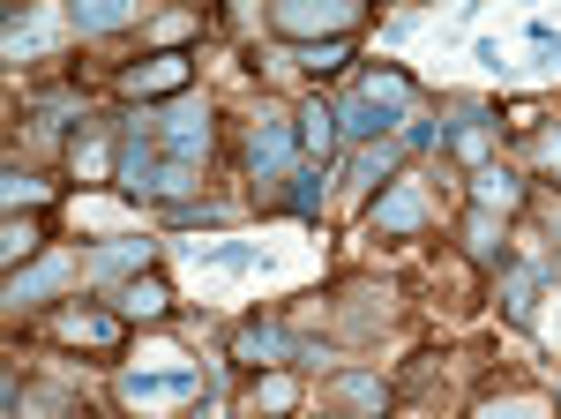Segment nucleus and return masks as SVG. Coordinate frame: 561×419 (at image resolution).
I'll list each match as a JSON object with an SVG mask.
<instances>
[{
	"mask_svg": "<svg viewBox=\"0 0 561 419\" xmlns=\"http://www.w3.org/2000/svg\"><path fill=\"white\" fill-rule=\"evenodd\" d=\"M142 8H128V0H76V31H128Z\"/></svg>",
	"mask_w": 561,
	"mask_h": 419,
	"instance_id": "nucleus-16",
	"label": "nucleus"
},
{
	"mask_svg": "<svg viewBox=\"0 0 561 419\" xmlns=\"http://www.w3.org/2000/svg\"><path fill=\"white\" fill-rule=\"evenodd\" d=\"M367 217H375V233H397V240L420 233V225H427V195H420V180H397L389 195H375Z\"/></svg>",
	"mask_w": 561,
	"mask_h": 419,
	"instance_id": "nucleus-8",
	"label": "nucleus"
},
{
	"mask_svg": "<svg viewBox=\"0 0 561 419\" xmlns=\"http://www.w3.org/2000/svg\"><path fill=\"white\" fill-rule=\"evenodd\" d=\"M60 344H90V352H113L121 337H128V315L121 307H68L60 322H53Z\"/></svg>",
	"mask_w": 561,
	"mask_h": 419,
	"instance_id": "nucleus-5",
	"label": "nucleus"
},
{
	"mask_svg": "<svg viewBox=\"0 0 561 419\" xmlns=\"http://www.w3.org/2000/svg\"><path fill=\"white\" fill-rule=\"evenodd\" d=\"M195 262H210V270H262V248H248V240H217V248H195Z\"/></svg>",
	"mask_w": 561,
	"mask_h": 419,
	"instance_id": "nucleus-18",
	"label": "nucleus"
},
{
	"mask_svg": "<svg viewBox=\"0 0 561 419\" xmlns=\"http://www.w3.org/2000/svg\"><path fill=\"white\" fill-rule=\"evenodd\" d=\"M158 135H165V150H173V158L195 166V158L210 150V105H203V98H173V105L158 113Z\"/></svg>",
	"mask_w": 561,
	"mask_h": 419,
	"instance_id": "nucleus-4",
	"label": "nucleus"
},
{
	"mask_svg": "<svg viewBox=\"0 0 561 419\" xmlns=\"http://www.w3.org/2000/svg\"><path fill=\"white\" fill-rule=\"evenodd\" d=\"M203 389V375L195 367H165V375H121V405H173V397H195Z\"/></svg>",
	"mask_w": 561,
	"mask_h": 419,
	"instance_id": "nucleus-7",
	"label": "nucleus"
},
{
	"mask_svg": "<svg viewBox=\"0 0 561 419\" xmlns=\"http://www.w3.org/2000/svg\"><path fill=\"white\" fill-rule=\"evenodd\" d=\"M150 254H158V240H105L83 254V270L90 278H128V270H150Z\"/></svg>",
	"mask_w": 561,
	"mask_h": 419,
	"instance_id": "nucleus-10",
	"label": "nucleus"
},
{
	"mask_svg": "<svg viewBox=\"0 0 561 419\" xmlns=\"http://www.w3.org/2000/svg\"><path fill=\"white\" fill-rule=\"evenodd\" d=\"M31 248H38V225H31V217H8V240H0V254L23 270V254H31Z\"/></svg>",
	"mask_w": 561,
	"mask_h": 419,
	"instance_id": "nucleus-25",
	"label": "nucleus"
},
{
	"mask_svg": "<svg viewBox=\"0 0 561 419\" xmlns=\"http://www.w3.org/2000/svg\"><path fill=\"white\" fill-rule=\"evenodd\" d=\"M142 127H158V113H128V135H121V158H113V180L128 188V195H150L158 203V172H165V158L142 143Z\"/></svg>",
	"mask_w": 561,
	"mask_h": 419,
	"instance_id": "nucleus-2",
	"label": "nucleus"
},
{
	"mask_svg": "<svg viewBox=\"0 0 561 419\" xmlns=\"http://www.w3.org/2000/svg\"><path fill=\"white\" fill-rule=\"evenodd\" d=\"M293 397H300V389H293V375H277V367L255 382V405H262V412H293Z\"/></svg>",
	"mask_w": 561,
	"mask_h": 419,
	"instance_id": "nucleus-24",
	"label": "nucleus"
},
{
	"mask_svg": "<svg viewBox=\"0 0 561 419\" xmlns=\"http://www.w3.org/2000/svg\"><path fill=\"white\" fill-rule=\"evenodd\" d=\"M293 60H300V68H314V76H330V68H345V60H352V45H345V38H330V45H300Z\"/></svg>",
	"mask_w": 561,
	"mask_h": 419,
	"instance_id": "nucleus-23",
	"label": "nucleus"
},
{
	"mask_svg": "<svg viewBox=\"0 0 561 419\" xmlns=\"http://www.w3.org/2000/svg\"><path fill=\"white\" fill-rule=\"evenodd\" d=\"M531 315H539V278L531 270H510V322L531 330Z\"/></svg>",
	"mask_w": 561,
	"mask_h": 419,
	"instance_id": "nucleus-20",
	"label": "nucleus"
},
{
	"mask_svg": "<svg viewBox=\"0 0 561 419\" xmlns=\"http://www.w3.org/2000/svg\"><path fill=\"white\" fill-rule=\"evenodd\" d=\"M68 278H76V262H60V254H53V262H38V270H15V278H8V299H15V307H31V299L60 293Z\"/></svg>",
	"mask_w": 561,
	"mask_h": 419,
	"instance_id": "nucleus-12",
	"label": "nucleus"
},
{
	"mask_svg": "<svg viewBox=\"0 0 561 419\" xmlns=\"http://www.w3.org/2000/svg\"><path fill=\"white\" fill-rule=\"evenodd\" d=\"M389 166H397V143H367V150L352 158V172H359V180H382Z\"/></svg>",
	"mask_w": 561,
	"mask_h": 419,
	"instance_id": "nucleus-26",
	"label": "nucleus"
},
{
	"mask_svg": "<svg viewBox=\"0 0 561 419\" xmlns=\"http://www.w3.org/2000/svg\"><path fill=\"white\" fill-rule=\"evenodd\" d=\"M465 248H472V262H502V225H494V210H472V217H465Z\"/></svg>",
	"mask_w": 561,
	"mask_h": 419,
	"instance_id": "nucleus-17",
	"label": "nucleus"
},
{
	"mask_svg": "<svg viewBox=\"0 0 561 419\" xmlns=\"http://www.w3.org/2000/svg\"><path fill=\"white\" fill-rule=\"evenodd\" d=\"M285 203L300 210V217H322V203H330V180H322V172H300V180H293V195H285Z\"/></svg>",
	"mask_w": 561,
	"mask_h": 419,
	"instance_id": "nucleus-21",
	"label": "nucleus"
},
{
	"mask_svg": "<svg viewBox=\"0 0 561 419\" xmlns=\"http://www.w3.org/2000/svg\"><path fill=\"white\" fill-rule=\"evenodd\" d=\"M352 23H359L352 0H277V8H270V31H277V38L330 45V38H352Z\"/></svg>",
	"mask_w": 561,
	"mask_h": 419,
	"instance_id": "nucleus-1",
	"label": "nucleus"
},
{
	"mask_svg": "<svg viewBox=\"0 0 561 419\" xmlns=\"http://www.w3.org/2000/svg\"><path fill=\"white\" fill-rule=\"evenodd\" d=\"M524 203V180L502 166H479L472 172V210H517Z\"/></svg>",
	"mask_w": 561,
	"mask_h": 419,
	"instance_id": "nucleus-13",
	"label": "nucleus"
},
{
	"mask_svg": "<svg viewBox=\"0 0 561 419\" xmlns=\"http://www.w3.org/2000/svg\"><path fill=\"white\" fill-rule=\"evenodd\" d=\"M539 158H547V166L561 172V127H547V135H539Z\"/></svg>",
	"mask_w": 561,
	"mask_h": 419,
	"instance_id": "nucleus-30",
	"label": "nucleus"
},
{
	"mask_svg": "<svg viewBox=\"0 0 561 419\" xmlns=\"http://www.w3.org/2000/svg\"><path fill=\"white\" fill-rule=\"evenodd\" d=\"M337 397H345L352 412H382V405H389V389L375 375H337Z\"/></svg>",
	"mask_w": 561,
	"mask_h": 419,
	"instance_id": "nucleus-19",
	"label": "nucleus"
},
{
	"mask_svg": "<svg viewBox=\"0 0 561 419\" xmlns=\"http://www.w3.org/2000/svg\"><path fill=\"white\" fill-rule=\"evenodd\" d=\"M300 344L285 337V322H248V330L232 337V360H248V367H277V360H293Z\"/></svg>",
	"mask_w": 561,
	"mask_h": 419,
	"instance_id": "nucleus-9",
	"label": "nucleus"
},
{
	"mask_svg": "<svg viewBox=\"0 0 561 419\" xmlns=\"http://www.w3.org/2000/svg\"><path fill=\"white\" fill-rule=\"evenodd\" d=\"M113 307H121L128 322H165V315H173V293H165L158 278H128V285L113 293Z\"/></svg>",
	"mask_w": 561,
	"mask_h": 419,
	"instance_id": "nucleus-11",
	"label": "nucleus"
},
{
	"mask_svg": "<svg viewBox=\"0 0 561 419\" xmlns=\"http://www.w3.org/2000/svg\"><path fill=\"white\" fill-rule=\"evenodd\" d=\"M337 135H345V127H337V105H307V113H300V150H307V158H330Z\"/></svg>",
	"mask_w": 561,
	"mask_h": 419,
	"instance_id": "nucleus-14",
	"label": "nucleus"
},
{
	"mask_svg": "<svg viewBox=\"0 0 561 419\" xmlns=\"http://www.w3.org/2000/svg\"><path fill=\"white\" fill-rule=\"evenodd\" d=\"M68 158H76V172H105V143H83V135H76Z\"/></svg>",
	"mask_w": 561,
	"mask_h": 419,
	"instance_id": "nucleus-28",
	"label": "nucleus"
},
{
	"mask_svg": "<svg viewBox=\"0 0 561 419\" xmlns=\"http://www.w3.org/2000/svg\"><path fill=\"white\" fill-rule=\"evenodd\" d=\"M472 419H547V405L539 397H486Z\"/></svg>",
	"mask_w": 561,
	"mask_h": 419,
	"instance_id": "nucleus-22",
	"label": "nucleus"
},
{
	"mask_svg": "<svg viewBox=\"0 0 561 419\" xmlns=\"http://www.w3.org/2000/svg\"><path fill=\"white\" fill-rule=\"evenodd\" d=\"M486 135H494V121H486V113H457V121L442 127V143H449V150H457V158H486Z\"/></svg>",
	"mask_w": 561,
	"mask_h": 419,
	"instance_id": "nucleus-15",
	"label": "nucleus"
},
{
	"mask_svg": "<svg viewBox=\"0 0 561 419\" xmlns=\"http://www.w3.org/2000/svg\"><path fill=\"white\" fill-rule=\"evenodd\" d=\"M187 68H195V60H187V53H150V60H135V68H121V98H142V105H150V98H187Z\"/></svg>",
	"mask_w": 561,
	"mask_h": 419,
	"instance_id": "nucleus-3",
	"label": "nucleus"
},
{
	"mask_svg": "<svg viewBox=\"0 0 561 419\" xmlns=\"http://www.w3.org/2000/svg\"><path fill=\"white\" fill-rule=\"evenodd\" d=\"M8 210H23V203H45V180H31V172H8Z\"/></svg>",
	"mask_w": 561,
	"mask_h": 419,
	"instance_id": "nucleus-27",
	"label": "nucleus"
},
{
	"mask_svg": "<svg viewBox=\"0 0 561 419\" xmlns=\"http://www.w3.org/2000/svg\"><path fill=\"white\" fill-rule=\"evenodd\" d=\"M173 225H217V203H173Z\"/></svg>",
	"mask_w": 561,
	"mask_h": 419,
	"instance_id": "nucleus-29",
	"label": "nucleus"
},
{
	"mask_svg": "<svg viewBox=\"0 0 561 419\" xmlns=\"http://www.w3.org/2000/svg\"><path fill=\"white\" fill-rule=\"evenodd\" d=\"M293 143H300V127L277 121V113H262L255 135H248V172H255V180H285V166H293Z\"/></svg>",
	"mask_w": 561,
	"mask_h": 419,
	"instance_id": "nucleus-6",
	"label": "nucleus"
},
{
	"mask_svg": "<svg viewBox=\"0 0 561 419\" xmlns=\"http://www.w3.org/2000/svg\"><path fill=\"white\" fill-rule=\"evenodd\" d=\"M76 419H90V412H76Z\"/></svg>",
	"mask_w": 561,
	"mask_h": 419,
	"instance_id": "nucleus-32",
	"label": "nucleus"
},
{
	"mask_svg": "<svg viewBox=\"0 0 561 419\" xmlns=\"http://www.w3.org/2000/svg\"><path fill=\"white\" fill-rule=\"evenodd\" d=\"M547 240H554V270H561V217H554V225H547Z\"/></svg>",
	"mask_w": 561,
	"mask_h": 419,
	"instance_id": "nucleus-31",
	"label": "nucleus"
}]
</instances>
